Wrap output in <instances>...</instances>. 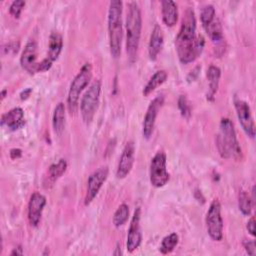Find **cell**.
<instances>
[{
  "label": "cell",
  "instance_id": "cell-17",
  "mask_svg": "<svg viewBox=\"0 0 256 256\" xmlns=\"http://www.w3.org/2000/svg\"><path fill=\"white\" fill-rule=\"evenodd\" d=\"M164 43V35L161 27L156 24L151 32L150 39H149V45H148V54L149 58L152 61H155L159 55V53L162 50Z\"/></svg>",
  "mask_w": 256,
  "mask_h": 256
},
{
  "label": "cell",
  "instance_id": "cell-34",
  "mask_svg": "<svg viewBox=\"0 0 256 256\" xmlns=\"http://www.w3.org/2000/svg\"><path fill=\"white\" fill-rule=\"evenodd\" d=\"M200 69H201V67H199V66L195 67V68H194V69L191 71V73H189V75H188V77H187V80H188L189 82H191V81H194V80L196 79L197 75L199 74V71H200Z\"/></svg>",
  "mask_w": 256,
  "mask_h": 256
},
{
  "label": "cell",
  "instance_id": "cell-30",
  "mask_svg": "<svg viewBox=\"0 0 256 256\" xmlns=\"http://www.w3.org/2000/svg\"><path fill=\"white\" fill-rule=\"evenodd\" d=\"M24 6H25V1H23V0L13 1L9 7L10 15L13 16L14 18H19Z\"/></svg>",
  "mask_w": 256,
  "mask_h": 256
},
{
  "label": "cell",
  "instance_id": "cell-2",
  "mask_svg": "<svg viewBox=\"0 0 256 256\" xmlns=\"http://www.w3.org/2000/svg\"><path fill=\"white\" fill-rule=\"evenodd\" d=\"M126 52L130 63H134L137 59L138 48L142 29V16L138 3L132 1L128 3L126 15Z\"/></svg>",
  "mask_w": 256,
  "mask_h": 256
},
{
  "label": "cell",
  "instance_id": "cell-22",
  "mask_svg": "<svg viewBox=\"0 0 256 256\" xmlns=\"http://www.w3.org/2000/svg\"><path fill=\"white\" fill-rule=\"evenodd\" d=\"M206 33L208 34L210 40L218 47L223 45L224 41V36H223V30L222 26L220 24V21L217 17L204 29Z\"/></svg>",
  "mask_w": 256,
  "mask_h": 256
},
{
  "label": "cell",
  "instance_id": "cell-12",
  "mask_svg": "<svg viewBox=\"0 0 256 256\" xmlns=\"http://www.w3.org/2000/svg\"><path fill=\"white\" fill-rule=\"evenodd\" d=\"M140 218H141V209L140 207H137L131 218L128 234H127L126 247L129 253L134 252L141 244L142 234H141V228H140Z\"/></svg>",
  "mask_w": 256,
  "mask_h": 256
},
{
  "label": "cell",
  "instance_id": "cell-15",
  "mask_svg": "<svg viewBox=\"0 0 256 256\" xmlns=\"http://www.w3.org/2000/svg\"><path fill=\"white\" fill-rule=\"evenodd\" d=\"M46 205V197L39 192H34L28 203V221L31 226H38L43 209Z\"/></svg>",
  "mask_w": 256,
  "mask_h": 256
},
{
  "label": "cell",
  "instance_id": "cell-10",
  "mask_svg": "<svg viewBox=\"0 0 256 256\" xmlns=\"http://www.w3.org/2000/svg\"><path fill=\"white\" fill-rule=\"evenodd\" d=\"M234 106H235L236 114L242 129L244 130V132L248 137H250L251 139H254L256 134L255 123L251 114L249 104L246 101H243L241 99H236L234 101Z\"/></svg>",
  "mask_w": 256,
  "mask_h": 256
},
{
  "label": "cell",
  "instance_id": "cell-16",
  "mask_svg": "<svg viewBox=\"0 0 256 256\" xmlns=\"http://www.w3.org/2000/svg\"><path fill=\"white\" fill-rule=\"evenodd\" d=\"M25 124L24 111L20 107H15L1 117V126L6 127L10 131H16Z\"/></svg>",
  "mask_w": 256,
  "mask_h": 256
},
{
  "label": "cell",
  "instance_id": "cell-38",
  "mask_svg": "<svg viewBox=\"0 0 256 256\" xmlns=\"http://www.w3.org/2000/svg\"><path fill=\"white\" fill-rule=\"evenodd\" d=\"M6 94H7V89H3V90L1 91V99H2V100L6 97Z\"/></svg>",
  "mask_w": 256,
  "mask_h": 256
},
{
  "label": "cell",
  "instance_id": "cell-18",
  "mask_svg": "<svg viewBox=\"0 0 256 256\" xmlns=\"http://www.w3.org/2000/svg\"><path fill=\"white\" fill-rule=\"evenodd\" d=\"M161 14L164 24L168 27H173L178 21L177 4L171 0L161 1Z\"/></svg>",
  "mask_w": 256,
  "mask_h": 256
},
{
  "label": "cell",
  "instance_id": "cell-27",
  "mask_svg": "<svg viewBox=\"0 0 256 256\" xmlns=\"http://www.w3.org/2000/svg\"><path fill=\"white\" fill-rule=\"evenodd\" d=\"M129 217V206L125 203H122L119 205L117 210L115 211L113 215V224L116 227H120L124 225Z\"/></svg>",
  "mask_w": 256,
  "mask_h": 256
},
{
  "label": "cell",
  "instance_id": "cell-9",
  "mask_svg": "<svg viewBox=\"0 0 256 256\" xmlns=\"http://www.w3.org/2000/svg\"><path fill=\"white\" fill-rule=\"evenodd\" d=\"M109 169L107 166H103L95 170L88 178L87 181V190L84 198V205L88 206L97 196L99 190L101 189L102 185L106 181L108 177Z\"/></svg>",
  "mask_w": 256,
  "mask_h": 256
},
{
  "label": "cell",
  "instance_id": "cell-20",
  "mask_svg": "<svg viewBox=\"0 0 256 256\" xmlns=\"http://www.w3.org/2000/svg\"><path fill=\"white\" fill-rule=\"evenodd\" d=\"M207 80H208V93H207V99L209 101H213L215 94L218 91L219 87V82H220V77H221V70L219 67L215 65H210L208 70H207Z\"/></svg>",
  "mask_w": 256,
  "mask_h": 256
},
{
  "label": "cell",
  "instance_id": "cell-6",
  "mask_svg": "<svg viewBox=\"0 0 256 256\" xmlns=\"http://www.w3.org/2000/svg\"><path fill=\"white\" fill-rule=\"evenodd\" d=\"M101 81H94L83 95L80 102V112L85 124H90L99 106Z\"/></svg>",
  "mask_w": 256,
  "mask_h": 256
},
{
  "label": "cell",
  "instance_id": "cell-8",
  "mask_svg": "<svg viewBox=\"0 0 256 256\" xmlns=\"http://www.w3.org/2000/svg\"><path fill=\"white\" fill-rule=\"evenodd\" d=\"M149 177L151 185L156 188L163 187L169 181L170 175L166 168V154L164 151H158L151 159Z\"/></svg>",
  "mask_w": 256,
  "mask_h": 256
},
{
  "label": "cell",
  "instance_id": "cell-29",
  "mask_svg": "<svg viewBox=\"0 0 256 256\" xmlns=\"http://www.w3.org/2000/svg\"><path fill=\"white\" fill-rule=\"evenodd\" d=\"M178 108L181 112V115L185 118H189L191 115V106L184 95H180L178 98Z\"/></svg>",
  "mask_w": 256,
  "mask_h": 256
},
{
  "label": "cell",
  "instance_id": "cell-1",
  "mask_svg": "<svg viewBox=\"0 0 256 256\" xmlns=\"http://www.w3.org/2000/svg\"><path fill=\"white\" fill-rule=\"evenodd\" d=\"M196 18L192 8H187L182 18L179 32L175 39V46L178 58L182 64H189L196 58Z\"/></svg>",
  "mask_w": 256,
  "mask_h": 256
},
{
  "label": "cell",
  "instance_id": "cell-33",
  "mask_svg": "<svg viewBox=\"0 0 256 256\" xmlns=\"http://www.w3.org/2000/svg\"><path fill=\"white\" fill-rule=\"evenodd\" d=\"M246 228H247L248 232L250 233V235L255 236V218L253 216L248 220Z\"/></svg>",
  "mask_w": 256,
  "mask_h": 256
},
{
  "label": "cell",
  "instance_id": "cell-32",
  "mask_svg": "<svg viewBox=\"0 0 256 256\" xmlns=\"http://www.w3.org/2000/svg\"><path fill=\"white\" fill-rule=\"evenodd\" d=\"M243 246L249 255L254 256L256 254V246L254 240H245L243 242Z\"/></svg>",
  "mask_w": 256,
  "mask_h": 256
},
{
  "label": "cell",
  "instance_id": "cell-23",
  "mask_svg": "<svg viewBox=\"0 0 256 256\" xmlns=\"http://www.w3.org/2000/svg\"><path fill=\"white\" fill-rule=\"evenodd\" d=\"M65 106L64 103L59 102L53 112L52 126L57 135H61L65 129Z\"/></svg>",
  "mask_w": 256,
  "mask_h": 256
},
{
  "label": "cell",
  "instance_id": "cell-36",
  "mask_svg": "<svg viewBox=\"0 0 256 256\" xmlns=\"http://www.w3.org/2000/svg\"><path fill=\"white\" fill-rule=\"evenodd\" d=\"M31 93H32V88H27V89L23 90V91L20 93V99H21V100H26V99H28Z\"/></svg>",
  "mask_w": 256,
  "mask_h": 256
},
{
  "label": "cell",
  "instance_id": "cell-24",
  "mask_svg": "<svg viewBox=\"0 0 256 256\" xmlns=\"http://www.w3.org/2000/svg\"><path fill=\"white\" fill-rule=\"evenodd\" d=\"M168 77V73L165 70H159L155 72L151 78L148 80L147 84L145 85L143 89V95L148 96L150 93H152L158 86L162 85Z\"/></svg>",
  "mask_w": 256,
  "mask_h": 256
},
{
  "label": "cell",
  "instance_id": "cell-14",
  "mask_svg": "<svg viewBox=\"0 0 256 256\" xmlns=\"http://www.w3.org/2000/svg\"><path fill=\"white\" fill-rule=\"evenodd\" d=\"M38 63L37 43L34 40H29L22 51L20 57V64L26 72H28L30 75H33L38 72Z\"/></svg>",
  "mask_w": 256,
  "mask_h": 256
},
{
  "label": "cell",
  "instance_id": "cell-19",
  "mask_svg": "<svg viewBox=\"0 0 256 256\" xmlns=\"http://www.w3.org/2000/svg\"><path fill=\"white\" fill-rule=\"evenodd\" d=\"M63 48V38L62 35L58 31H52L49 36L48 43V52L46 58L50 62H54L58 59Z\"/></svg>",
  "mask_w": 256,
  "mask_h": 256
},
{
  "label": "cell",
  "instance_id": "cell-35",
  "mask_svg": "<svg viewBox=\"0 0 256 256\" xmlns=\"http://www.w3.org/2000/svg\"><path fill=\"white\" fill-rule=\"evenodd\" d=\"M22 155V151L19 148H13L10 150V158L11 159H18Z\"/></svg>",
  "mask_w": 256,
  "mask_h": 256
},
{
  "label": "cell",
  "instance_id": "cell-11",
  "mask_svg": "<svg viewBox=\"0 0 256 256\" xmlns=\"http://www.w3.org/2000/svg\"><path fill=\"white\" fill-rule=\"evenodd\" d=\"M164 103V96L159 95L155 97L149 104L147 111L144 116L143 126H142V134L145 139H149L154 131V126L156 122V118L160 108Z\"/></svg>",
  "mask_w": 256,
  "mask_h": 256
},
{
  "label": "cell",
  "instance_id": "cell-37",
  "mask_svg": "<svg viewBox=\"0 0 256 256\" xmlns=\"http://www.w3.org/2000/svg\"><path fill=\"white\" fill-rule=\"evenodd\" d=\"M22 254H23V250H22L21 246H18L17 248H13V250L10 253L11 256H18V255H22Z\"/></svg>",
  "mask_w": 256,
  "mask_h": 256
},
{
  "label": "cell",
  "instance_id": "cell-4",
  "mask_svg": "<svg viewBox=\"0 0 256 256\" xmlns=\"http://www.w3.org/2000/svg\"><path fill=\"white\" fill-rule=\"evenodd\" d=\"M108 35L110 53L113 58H119L121 54V44L123 38L122 28V2L112 0L108 10Z\"/></svg>",
  "mask_w": 256,
  "mask_h": 256
},
{
  "label": "cell",
  "instance_id": "cell-3",
  "mask_svg": "<svg viewBox=\"0 0 256 256\" xmlns=\"http://www.w3.org/2000/svg\"><path fill=\"white\" fill-rule=\"evenodd\" d=\"M216 146L222 158H242V150L236 137L233 122L229 118H222L219 124V133L216 136Z\"/></svg>",
  "mask_w": 256,
  "mask_h": 256
},
{
  "label": "cell",
  "instance_id": "cell-5",
  "mask_svg": "<svg viewBox=\"0 0 256 256\" xmlns=\"http://www.w3.org/2000/svg\"><path fill=\"white\" fill-rule=\"evenodd\" d=\"M92 78V65L90 63H85L78 74L75 76L73 81L71 82L68 97H67V105L69 112L71 114H75L78 108V101L81 92L84 88L89 84Z\"/></svg>",
  "mask_w": 256,
  "mask_h": 256
},
{
  "label": "cell",
  "instance_id": "cell-7",
  "mask_svg": "<svg viewBox=\"0 0 256 256\" xmlns=\"http://www.w3.org/2000/svg\"><path fill=\"white\" fill-rule=\"evenodd\" d=\"M205 222L210 238L214 241H221L223 238V219L221 216V205L217 199L211 202Z\"/></svg>",
  "mask_w": 256,
  "mask_h": 256
},
{
  "label": "cell",
  "instance_id": "cell-13",
  "mask_svg": "<svg viewBox=\"0 0 256 256\" xmlns=\"http://www.w3.org/2000/svg\"><path fill=\"white\" fill-rule=\"evenodd\" d=\"M135 158V144L133 141H128L121 153L117 170L116 177L123 179L131 172Z\"/></svg>",
  "mask_w": 256,
  "mask_h": 256
},
{
  "label": "cell",
  "instance_id": "cell-28",
  "mask_svg": "<svg viewBox=\"0 0 256 256\" xmlns=\"http://www.w3.org/2000/svg\"><path fill=\"white\" fill-rule=\"evenodd\" d=\"M216 17V11L214 6L212 5H205L202 10H201V14H200V19H201V23L203 28L205 29Z\"/></svg>",
  "mask_w": 256,
  "mask_h": 256
},
{
  "label": "cell",
  "instance_id": "cell-25",
  "mask_svg": "<svg viewBox=\"0 0 256 256\" xmlns=\"http://www.w3.org/2000/svg\"><path fill=\"white\" fill-rule=\"evenodd\" d=\"M179 242V236L176 233H170L162 239L159 250L162 254L171 253Z\"/></svg>",
  "mask_w": 256,
  "mask_h": 256
},
{
  "label": "cell",
  "instance_id": "cell-31",
  "mask_svg": "<svg viewBox=\"0 0 256 256\" xmlns=\"http://www.w3.org/2000/svg\"><path fill=\"white\" fill-rule=\"evenodd\" d=\"M19 43L18 42H10L2 46V54H9V53H15L18 51Z\"/></svg>",
  "mask_w": 256,
  "mask_h": 256
},
{
  "label": "cell",
  "instance_id": "cell-26",
  "mask_svg": "<svg viewBox=\"0 0 256 256\" xmlns=\"http://www.w3.org/2000/svg\"><path fill=\"white\" fill-rule=\"evenodd\" d=\"M238 206H239V210L241 211V213L243 215L247 216V215L251 214L253 203H252V200H251L250 196L248 195V193L245 190H241L239 192Z\"/></svg>",
  "mask_w": 256,
  "mask_h": 256
},
{
  "label": "cell",
  "instance_id": "cell-21",
  "mask_svg": "<svg viewBox=\"0 0 256 256\" xmlns=\"http://www.w3.org/2000/svg\"><path fill=\"white\" fill-rule=\"evenodd\" d=\"M67 169V162L65 159H59L57 162L50 165L47 173V181L44 182L45 187L52 186L54 182L59 179Z\"/></svg>",
  "mask_w": 256,
  "mask_h": 256
}]
</instances>
